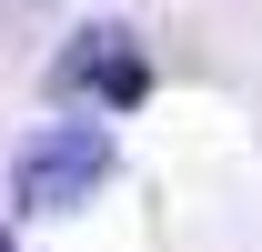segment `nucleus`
Listing matches in <instances>:
<instances>
[{
    "label": "nucleus",
    "mask_w": 262,
    "mask_h": 252,
    "mask_svg": "<svg viewBox=\"0 0 262 252\" xmlns=\"http://www.w3.org/2000/svg\"><path fill=\"white\" fill-rule=\"evenodd\" d=\"M0 252H20V242H10V232H0Z\"/></svg>",
    "instance_id": "3"
},
{
    "label": "nucleus",
    "mask_w": 262,
    "mask_h": 252,
    "mask_svg": "<svg viewBox=\"0 0 262 252\" xmlns=\"http://www.w3.org/2000/svg\"><path fill=\"white\" fill-rule=\"evenodd\" d=\"M51 101H91V111H141L151 101V51L121 20H81L51 61Z\"/></svg>",
    "instance_id": "1"
},
{
    "label": "nucleus",
    "mask_w": 262,
    "mask_h": 252,
    "mask_svg": "<svg viewBox=\"0 0 262 252\" xmlns=\"http://www.w3.org/2000/svg\"><path fill=\"white\" fill-rule=\"evenodd\" d=\"M101 182H111V131H91V121H51L10 161V192H20L31 212H81Z\"/></svg>",
    "instance_id": "2"
}]
</instances>
